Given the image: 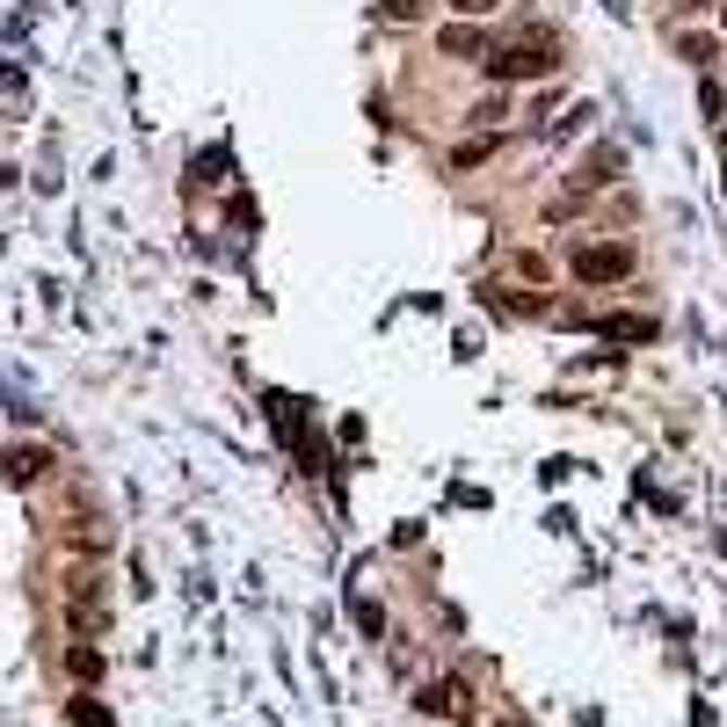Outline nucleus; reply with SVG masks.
<instances>
[{"label":"nucleus","instance_id":"obj_1","mask_svg":"<svg viewBox=\"0 0 727 727\" xmlns=\"http://www.w3.org/2000/svg\"><path fill=\"white\" fill-rule=\"evenodd\" d=\"M487 73L495 80H546V73H560V44L553 37H516V44H502L487 59Z\"/></svg>","mask_w":727,"mask_h":727},{"label":"nucleus","instance_id":"obj_2","mask_svg":"<svg viewBox=\"0 0 727 727\" xmlns=\"http://www.w3.org/2000/svg\"><path fill=\"white\" fill-rule=\"evenodd\" d=\"M575 277H582V284H626V277H633V247H618V241L575 247Z\"/></svg>","mask_w":727,"mask_h":727},{"label":"nucleus","instance_id":"obj_3","mask_svg":"<svg viewBox=\"0 0 727 727\" xmlns=\"http://www.w3.org/2000/svg\"><path fill=\"white\" fill-rule=\"evenodd\" d=\"M604 335H618V342H654V320L648 314H611Z\"/></svg>","mask_w":727,"mask_h":727},{"label":"nucleus","instance_id":"obj_4","mask_svg":"<svg viewBox=\"0 0 727 727\" xmlns=\"http://www.w3.org/2000/svg\"><path fill=\"white\" fill-rule=\"evenodd\" d=\"M0 465H8V481H15V487H29L37 473H44V451H8Z\"/></svg>","mask_w":727,"mask_h":727},{"label":"nucleus","instance_id":"obj_5","mask_svg":"<svg viewBox=\"0 0 727 727\" xmlns=\"http://www.w3.org/2000/svg\"><path fill=\"white\" fill-rule=\"evenodd\" d=\"M473 51H481V37H473V29H444V59H473Z\"/></svg>","mask_w":727,"mask_h":727},{"label":"nucleus","instance_id":"obj_6","mask_svg":"<svg viewBox=\"0 0 727 727\" xmlns=\"http://www.w3.org/2000/svg\"><path fill=\"white\" fill-rule=\"evenodd\" d=\"M487 153H495V139H473V145H459V153H451V168H481V161H487Z\"/></svg>","mask_w":727,"mask_h":727},{"label":"nucleus","instance_id":"obj_7","mask_svg":"<svg viewBox=\"0 0 727 727\" xmlns=\"http://www.w3.org/2000/svg\"><path fill=\"white\" fill-rule=\"evenodd\" d=\"M495 8H502V0H451V15H459V23H481V15H495Z\"/></svg>","mask_w":727,"mask_h":727}]
</instances>
